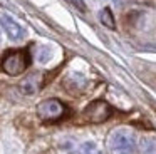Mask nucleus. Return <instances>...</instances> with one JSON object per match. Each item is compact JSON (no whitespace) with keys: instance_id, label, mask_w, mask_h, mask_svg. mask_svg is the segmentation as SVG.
Masks as SVG:
<instances>
[{"instance_id":"nucleus-1","label":"nucleus","mask_w":156,"mask_h":154,"mask_svg":"<svg viewBox=\"0 0 156 154\" xmlns=\"http://www.w3.org/2000/svg\"><path fill=\"white\" fill-rule=\"evenodd\" d=\"M30 64V57L25 50H14L9 52L2 60V69L9 75H20L22 72H25Z\"/></svg>"},{"instance_id":"nucleus-3","label":"nucleus","mask_w":156,"mask_h":154,"mask_svg":"<svg viewBox=\"0 0 156 154\" xmlns=\"http://www.w3.org/2000/svg\"><path fill=\"white\" fill-rule=\"evenodd\" d=\"M66 114H67V107L59 99H45L37 106V116L45 122L61 121Z\"/></svg>"},{"instance_id":"nucleus-7","label":"nucleus","mask_w":156,"mask_h":154,"mask_svg":"<svg viewBox=\"0 0 156 154\" xmlns=\"http://www.w3.org/2000/svg\"><path fill=\"white\" fill-rule=\"evenodd\" d=\"M141 151H143V154H156V141L154 139H143Z\"/></svg>"},{"instance_id":"nucleus-6","label":"nucleus","mask_w":156,"mask_h":154,"mask_svg":"<svg viewBox=\"0 0 156 154\" xmlns=\"http://www.w3.org/2000/svg\"><path fill=\"white\" fill-rule=\"evenodd\" d=\"M39 86H41V75H39V74H32V75H29L27 79L20 84V89L24 90L25 94H32L39 89Z\"/></svg>"},{"instance_id":"nucleus-8","label":"nucleus","mask_w":156,"mask_h":154,"mask_svg":"<svg viewBox=\"0 0 156 154\" xmlns=\"http://www.w3.org/2000/svg\"><path fill=\"white\" fill-rule=\"evenodd\" d=\"M79 154H102V152L98 149V147H96V144L84 142L81 147H79Z\"/></svg>"},{"instance_id":"nucleus-2","label":"nucleus","mask_w":156,"mask_h":154,"mask_svg":"<svg viewBox=\"0 0 156 154\" xmlns=\"http://www.w3.org/2000/svg\"><path fill=\"white\" fill-rule=\"evenodd\" d=\"M109 149L112 154H134L136 141L131 132L118 129L109 136Z\"/></svg>"},{"instance_id":"nucleus-10","label":"nucleus","mask_w":156,"mask_h":154,"mask_svg":"<svg viewBox=\"0 0 156 154\" xmlns=\"http://www.w3.org/2000/svg\"><path fill=\"white\" fill-rule=\"evenodd\" d=\"M51 57V50L47 49V47H44V49H41V54H39V60L41 62H45V60Z\"/></svg>"},{"instance_id":"nucleus-9","label":"nucleus","mask_w":156,"mask_h":154,"mask_svg":"<svg viewBox=\"0 0 156 154\" xmlns=\"http://www.w3.org/2000/svg\"><path fill=\"white\" fill-rule=\"evenodd\" d=\"M101 22L104 23V25H108L109 29H114V27H116L114 20H112V13H111V10H109V9H104V10H102V13H101Z\"/></svg>"},{"instance_id":"nucleus-4","label":"nucleus","mask_w":156,"mask_h":154,"mask_svg":"<svg viewBox=\"0 0 156 154\" xmlns=\"http://www.w3.org/2000/svg\"><path fill=\"white\" fill-rule=\"evenodd\" d=\"M112 116V107L106 100H92L84 109V119L92 124L106 122Z\"/></svg>"},{"instance_id":"nucleus-5","label":"nucleus","mask_w":156,"mask_h":154,"mask_svg":"<svg viewBox=\"0 0 156 154\" xmlns=\"http://www.w3.org/2000/svg\"><path fill=\"white\" fill-rule=\"evenodd\" d=\"M0 23H2V27H4V30L7 32V35L10 37L12 40H22L25 35V30L22 29L20 25H19L17 22H15L12 17L9 15H2L0 17Z\"/></svg>"}]
</instances>
